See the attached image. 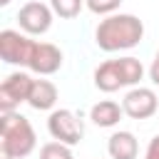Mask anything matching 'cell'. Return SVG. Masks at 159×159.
<instances>
[{
    "mask_svg": "<svg viewBox=\"0 0 159 159\" xmlns=\"http://www.w3.org/2000/svg\"><path fill=\"white\" fill-rule=\"evenodd\" d=\"M47 132L52 134L55 142L75 147L84 137V124L72 109H52V114L47 117Z\"/></svg>",
    "mask_w": 159,
    "mask_h": 159,
    "instance_id": "5",
    "label": "cell"
},
{
    "mask_svg": "<svg viewBox=\"0 0 159 159\" xmlns=\"http://www.w3.org/2000/svg\"><path fill=\"white\" fill-rule=\"evenodd\" d=\"M40 159H75V157H72V149L67 144H62V142H47L40 149Z\"/></svg>",
    "mask_w": 159,
    "mask_h": 159,
    "instance_id": "14",
    "label": "cell"
},
{
    "mask_svg": "<svg viewBox=\"0 0 159 159\" xmlns=\"http://www.w3.org/2000/svg\"><path fill=\"white\" fill-rule=\"evenodd\" d=\"M0 5H10V0H0Z\"/></svg>",
    "mask_w": 159,
    "mask_h": 159,
    "instance_id": "19",
    "label": "cell"
},
{
    "mask_svg": "<svg viewBox=\"0 0 159 159\" xmlns=\"http://www.w3.org/2000/svg\"><path fill=\"white\" fill-rule=\"evenodd\" d=\"M50 7H52L55 15H60L65 20H72L84 7V0H50Z\"/></svg>",
    "mask_w": 159,
    "mask_h": 159,
    "instance_id": "13",
    "label": "cell"
},
{
    "mask_svg": "<svg viewBox=\"0 0 159 159\" xmlns=\"http://www.w3.org/2000/svg\"><path fill=\"white\" fill-rule=\"evenodd\" d=\"M55 102H57V87L50 80H35L30 97H27V104L37 112H45V109H52Z\"/></svg>",
    "mask_w": 159,
    "mask_h": 159,
    "instance_id": "10",
    "label": "cell"
},
{
    "mask_svg": "<svg viewBox=\"0 0 159 159\" xmlns=\"http://www.w3.org/2000/svg\"><path fill=\"white\" fill-rule=\"evenodd\" d=\"M144 159H159V134L149 139L147 152H144Z\"/></svg>",
    "mask_w": 159,
    "mask_h": 159,
    "instance_id": "16",
    "label": "cell"
},
{
    "mask_svg": "<svg viewBox=\"0 0 159 159\" xmlns=\"http://www.w3.org/2000/svg\"><path fill=\"white\" fill-rule=\"evenodd\" d=\"M144 77V65L137 57L107 60L94 70V87L102 92H117L122 87H134Z\"/></svg>",
    "mask_w": 159,
    "mask_h": 159,
    "instance_id": "2",
    "label": "cell"
},
{
    "mask_svg": "<svg viewBox=\"0 0 159 159\" xmlns=\"http://www.w3.org/2000/svg\"><path fill=\"white\" fill-rule=\"evenodd\" d=\"M52 15H55V12H52L50 5L32 0V2H25V5L20 7L17 22H20V27H22L27 35H45V32L50 30V25H52Z\"/></svg>",
    "mask_w": 159,
    "mask_h": 159,
    "instance_id": "8",
    "label": "cell"
},
{
    "mask_svg": "<svg viewBox=\"0 0 159 159\" xmlns=\"http://www.w3.org/2000/svg\"><path fill=\"white\" fill-rule=\"evenodd\" d=\"M149 77H152V82L159 87V50H157V57H154V62H152V67H149Z\"/></svg>",
    "mask_w": 159,
    "mask_h": 159,
    "instance_id": "17",
    "label": "cell"
},
{
    "mask_svg": "<svg viewBox=\"0 0 159 159\" xmlns=\"http://www.w3.org/2000/svg\"><path fill=\"white\" fill-rule=\"evenodd\" d=\"M62 67V50L52 42H37L30 70L37 75H55Z\"/></svg>",
    "mask_w": 159,
    "mask_h": 159,
    "instance_id": "9",
    "label": "cell"
},
{
    "mask_svg": "<svg viewBox=\"0 0 159 159\" xmlns=\"http://www.w3.org/2000/svg\"><path fill=\"white\" fill-rule=\"evenodd\" d=\"M142 37H144V22L137 15H129V12L109 15L94 30V42L104 52L132 50L142 42Z\"/></svg>",
    "mask_w": 159,
    "mask_h": 159,
    "instance_id": "1",
    "label": "cell"
},
{
    "mask_svg": "<svg viewBox=\"0 0 159 159\" xmlns=\"http://www.w3.org/2000/svg\"><path fill=\"white\" fill-rule=\"evenodd\" d=\"M84 5H87V10L89 12H94V15H114V10H119V5H122V0H84Z\"/></svg>",
    "mask_w": 159,
    "mask_h": 159,
    "instance_id": "15",
    "label": "cell"
},
{
    "mask_svg": "<svg viewBox=\"0 0 159 159\" xmlns=\"http://www.w3.org/2000/svg\"><path fill=\"white\" fill-rule=\"evenodd\" d=\"M0 159H12L10 154H5V152H0Z\"/></svg>",
    "mask_w": 159,
    "mask_h": 159,
    "instance_id": "18",
    "label": "cell"
},
{
    "mask_svg": "<svg viewBox=\"0 0 159 159\" xmlns=\"http://www.w3.org/2000/svg\"><path fill=\"white\" fill-rule=\"evenodd\" d=\"M35 147H37V137H35V129L27 122V117H22L20 112L2 114V119H0V152L10 154L12 159H22Z\"/></svg>",
    "mask_w": 159,
    "mask_h": 159,
    "instance_id": "3",
    "label": "cell"
},
{
    "mask_svg": "<svg viewBox=\"0 0 159 159\" xmlns=\"http://www.w3.org/2000/svg\"><path fill=\"white\" fill-rule=\"evenodd\" d=\"M37 42L30 40L27 35L17 32V30H2L0 32V57L7 65H20V67H30L32 55H35Z\"/></svg>",
    "mask_w": 159,
    "mask_h": 159,
    "instance_id": "4",
    "label": "cell"
},
{
    "mask_svg": "<svg viewBox=\"0 0 159 159\" xmlns=\"http://www.w3.org/2000/svg\"><path fill=\"white\" fill-rule=\"evenodd\" d=\"M122 109L132 119H149L159 109V97L152 87H132L122 99Z\"/></svg>",
    "mask_w": 159,
    "mask_h": 159,
    "instance_id": "7",
    "label": "cell"
},
{
    "mask_svg": "<svg viewBox=\"0 0 159 159\" xmlns=\"http://www.w3.org/2000/svg\"><path fill=\"white\" fill-rule=\"evenodd\" d=\"M122 114H124V109L112 99H102V102L92 104V109H89V119L97 127H114V124H119Z\"/></svg>",
    "mask_w": 159,
    "mask_h": 159,
    "instance_id": "12",
    "label": "cell"
},
{
    "mask_svg": "<svg viewBox=\"0 0 159 159\" xmlns=\"http://www.w3.org/2000/svg\"><path fill=\"white\" fill-rule=\"evenodd\" d=\"M32 77L25 75V72H12L2 80L0 84V112L2 114H10L15 112L22 102H27L30 97V89H32Z\"/></svg>",
    "mask_w": 159,
    "mask_h": 159,
    "instance_id": "6",
    "label": "cell"
},
{
    "mask_svg": "<svg viewBox=\"0 0 159 159\" xmlns=\"http://www.w3.org/2000/svg\"><path fill=\"white\" fill-rule=\"evenodd\" d=\"M107 152L112 159H137L139 144L132 132H114L107 142Z\"/></svg>",
    "mask_w": 159,
    "mask_h": 159,
    "instance_id": "11",
    "label": "cell"
}]
</instances>
